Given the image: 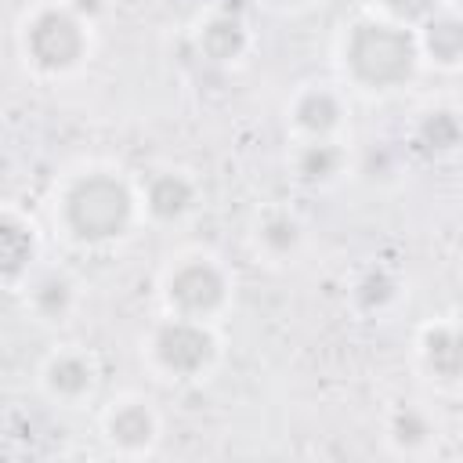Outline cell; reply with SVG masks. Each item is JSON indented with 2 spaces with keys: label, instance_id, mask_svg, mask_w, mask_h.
Masks as SVG:
<instances>
[{
  "label": "cell",
  "instance_id": "1",
  "mask_svg": "<svg viewBox=\"0 0 463 463\" xmlns=\"http://www.w3.org/2000/svg\"><path fill=\"white\" fill-rule=\"evenodd\" d=\"M351 69L376 87L398 83L409 76L412 69V43L405 33L391 29V25H358L347 47Z\"/></svg>",
  "mask_w": 463,
  "mask_h": 463
},
{
  "label": "cell",
  "instance_id": "2",
  "mask_svg": "<svg viewBox=\"0 0 463 463\" xmlns=\"http://www.w3.org/2000/svg\"><path fill=\"white\" fill-rule=\"evenodd\" d=\"M130 195L112 177H87L69 195V224L87 239L116 235L127 224Z\"/></svg>",
  "mask_w": 463,
  "mask_h": 463
},
{
  "label": "cell",
  "instance_id": "3",
  "mask_svg": "<svg viewBox=\"0 0 463 463\" xmlns=\"http://www.w3.org/2000/svg\"><path fill=\"white\" fill-rule=\"evenodd\" d=\"M80 47H83L80 29H76V22H72L69 14H61V11L40 14V18L33 22V29H29V51H33V58H36L40 65H47V69L69 65L72 58H80Z\"/></svg>",
  "mask_w": 463,
  "mask_h": 463
},
{
  "label": "cell",
  "instance_id": "4",
  "mask_svg": "<svg viewBox=\"0 0 463 463\" xmlns=\"http://www.w3.org/2000/svg\"><path fill=\"white\" fill-rule=\"evenodd\" d=\"M159 347V358L177 369V373H195L206 358H210V336L188 322H177V326H166L156 340Z\"/></svg>",
  "mask_w": 463,
  "mask_h": 463
},
{
  "label": "cell",
  "instance_id": "5",
  "mask_svg": "<svg viewBox=\"0 0 463 463\" xmlns=\"http://www.w3.org/2000/svg\"><path fill=\"white\" fill-rule=\"evenodd\" d=\"M224 286H221V275L210 268V264H188L174 275L170 282V297L184 307V311H210L217 300H221Z\"/></svg>",
  "mask_w": 463,
  "mask_h": 463
},
{
  "label": "cell",
  "instance_id": "6",
  "mask_svg": "<svg viewBox=\"0 0 463 463\" xmlns=\"http://www.w3.org/2000/svg\"><path fill=\"white\" fill-rule=\"evenodd\" d=\"M427 365L438 376H463V336L452 329L427 333Z\"/></svg>",
  "mask_w": 463,
  "mask_h": 463
},
{
  "label": "cell",
  "instance_id": "7",
  "mask_svg": "<svg viewBox=\"0 0 463 463\" xmlns=\"http://www.w3.org/2000/svg\"><path fill=\"white\" fill-rule=\"evenodd\" d=\"M427 47L441 61H456L463 54V22L456 18H438L427 25Z\"/></svg>",
  "mask_w": 463,
  "mask_h": 463
},
{
  "label": "cell",
  "instance_id": "8",
  "mask_svg": "<svg viewBox=\"0 0 463 463\" xmlns=\"http://www.w3.org/2000/svg\"><path fill=\"white\" fill-rule=\"evenodd\" d=\"M188 199H192L188 184H184L181 177H174V174L152 181V188H148V203H152V210H156L159 217H174V213H181V210L188 206Z\"/></svg>",
  "mask_w": 463,
  "mask_h": 463
},
{
  "label": "cell",
  "instance_id": "9",
  "mask_svg": "<svg viewBox=\"0 0 463 463\" xmlns=\"http://www.w3.org/2000/svg\"><path fill=\"white\" fill-rule=\"evenodd\" d=\"M203 47H206L210 58H232V54H239V47H242V29H239V22L217 18L213 25H206Z\"/></svg>",
  "mask_w": 463,
  "mask_h": 463
},
{
  "label": "cell",
  "instance_id": "10",
  "mask_svg": "<svg viewBox=\"0 0 463 463\" xmlns=\"http://www.w3.org/2000/svg\"><path fill=\"white\" fill-rule=\"evenodd\" d=\"M148 434H152V420H148L145 409L130 405V409L116 412V420H112V438L116 441H123V445H145Z\"/></svg>",
  "mask_w": 463,
  "mask_h": 463
},
{
  "label": "cell",
  "instance_id": "11",
  "mask_svg": "<svg viewBox=\"0 0 463 463\" xmlns=\"http://www.w3.org/2000/svg\"><path fill=\"white\" fill-rule=\"evenodd\" d=\"M0 260H4L7 275H14L22 268V260H29V235L11 221L0 228Z\"/></svg>",
  "mask_w": 463,
  "mask_h": 463
},
{
  "label": "cell",
  "instance_id": "12",
  "mask_svg": "<svg viewBox=\"0 0 463 463\" xmlns=\"http://www.w3.org/2000/svg\"><path fill=\"white\" fill-rule=\"evenodd\" d=\"M333 119H336V105L329 94H307L300 101V123L307 130H326V127H333Z\"/></svg>",
  "mask_w": 463,
  "mask_h": 463
},
{
  "label": "cell",
  "instance_id": "13",
  "mask_svg": "<svg viewBox=\"0 0 463 463\" xmlns=\"http://www.w3.org/2000/svg\"><path fill=\"white\" fill-rule=\"evenodd\" d=\"M87 380H90V373H87V365H83L80 358H61V362H54V369H51V383H54L58 391H69V394L83 391Z\"/></svg>",
  "mask_w": 463,
  "mask_h": 463
},
{
  "label": "cell",
  "instance_id": "14",
  "mask_svg": "<svg viewBox=\"0 0 463 463\" xmlns=\"http://www.w3.org/2000/svg\"><path fill=\"white\" fill-rule=\"evenodd\" d=\"M456 134H459V127H456V119H452L449 112H438V116H430V119L423 123V137H427V145H434V148L452 145Z\"/></svg>",
  "mask_w": 463,
  "mask_h": 463
},
{
  "label": "cell",
  "instance_id": "15",
  "mask_svg": "<svg viewBox=\"0 0 463 463\" xmlns=\"http://www.w3.org/2000/svg\"><path fill=\"white\" fill-rule=\"evenodd\" d=\"M333 166H336V152H333L329 145H318V148H311V152L304 156V174H307V177H326Z\"/></svg>",
  "mask_w": 463,
  "mask_h": 463
},
{
  "label": "cell",
  "instance_id": "16",
  "mask_svg": "<svg viewBox=\"0 0 463 463\" xmlns=\"http://www.w3.org/2000/svg\"><path fill=\"white\" fill-rule=\"evenodd\" d=\"M423 434H427V423H423L412 409H405V412L398 416V438H402V441H420Z\"/></svg>",
  "mask_w": 463,
  "mask_h": 463
},
{
  "label": "cell",
  "instance_id": "17",
  "mask_svg": "<svg viewBox=\"0 0 463 463\" xmlns=\"http://www.w3.org/2000/svg\"><path fill=\"white\" fill-rule=\"evenodd\" d=\"M387 7L394 14H402V18H420V14H427L434 7V0H387Z\"/></svg>",
  "mask_w": 463,
  "mask_h": 463
},
{
  "label": "cell",
  "instance_id": "18",
  "mask_svg": "<svg viewBox=\"0 0 463 463\" xmlns=\"http://www.w3.org/2000/svg\"><path fill=\"white\" fill-rule=\"evenodd\" d=\"M40 304H43L47 311L65 307V286H61V282H47V286H43V293H40Z\"/></svg>",
  "mask_w": 463,
  "mask_h": 463
},
{
  "label": "cell",
  "instance_id": "19",
  "mask_svg": "<svg viewBox=\"0 0 463 463\" xmlns=\"http://www.w3.org/2000/svg\"><path fill=\"white\" fill-rule=\"evenodd\" d=\"M268 242H275V246H286V242H293V224H286V221L271 224V228H268Z\"/></svg>",
  "mask_w": 463,
  "mask_h": 463
}]
</instances>
